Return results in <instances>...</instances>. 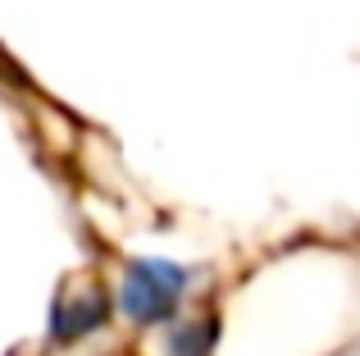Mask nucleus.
I'll return each mask as SVG.
<instances>
[{
  "label": "nucleus",
  "mask_w": 360,
  "mask_h": 356,
  "mask_svg": "<svg viewBox=\"0 0 360 356\" xmlns=\"http://www.w3.org/2000/svg\"><path fill=\"white\" fill-rule=\"evenodd\" d=\"M178 284H183V274H178V269H165V265L132 269V279H128V306H132V315H141V320L165 315V306H169V297L178 293Z\"/></svg>",
  "instance_id": "nucleus-1"
}]
</instances>
